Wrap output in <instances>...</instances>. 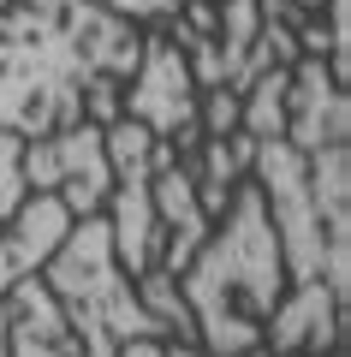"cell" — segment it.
Returning <instances> with one entry per match:
<instances>
[{
	"mask_svg": "<svg viewBox=\"0 0 351 357\" xmlns=\"http://www.w3.org/2000/svg\"><path fill=\"white\" fill-rule=\"evenodd\" d=\"M143 30L96 0H0V131L54 137L96 84L137 72Z\"/></svg>",
	"mask_w": 351,
	"mask_h": 357,
	"instance_id": "6da1fadb",
	"label": "cell"
},
{
	"mask_svg": "<svg viewBox=\"0 0 351 357\" xmlns=\"http://www.w3.org/2000/svg\"><path fill=\"white\" fill-rule=\"evenodd\" d=\"M179 298L209 357H244L262 345V321L286 298V262H280V238L268 227L256 178H239L226 203V227L209 232L191 268L179 274Z\"/></svg>",
	"mask_w": 351,
	"mask_h": 357,
	"instance_id": "7a4b0ae2",
	"label": "cell"
},
{
	"mask_svg": "<svg viewBox=\"0 0 351 357\" xmlns=\"http://www.w3.org/2000/svg\"><path fill=\"white\" fill-rule=\"evenodd\" d=\"M36 274L54 292L60 316L72 321L84 357H113L126 340H167V328L137 304V286H131V274L113 256L107 215L72 220V232L54 244V256Z\"/></svg>",
	"mask_w": 351,
	"mask_h": 357,
	"instance_id": "3957f363",
	"label": "cell"
},
{
	"mask_svg": "<svg viewBox=\"0 0 351 357\" xmlns=\"http://www.w3.org/2000/svg\"><path fill=\"white\" fill-rule=\"evenodd\" d=\"M24 191H54L72 220L101 215L113 191V167H107V143H101V126L77 119V126L54 131V137H30L24 143Z\"/></svg>",
	"mask_w": 351,
	"mask_h": 357,
	"instance_id": "277c9868",
	"label": "cell"
},
{
	"mask_svg": "<svg viewBox=\"0 0 351 357\" xmlns=\"http://www.w3.org/2000/svg\"><path fill=\"white\" fill-rule=\"evenodd\" d=\"M197 102H202V89H197V77H191L179 42L155 24L149 36H143L137 72L119 84V114L137 119L149 137L173 143V137H185V131H202L197 126Z\"/></svg>",
	"mask_w": 351,
	"mask_h": 357,
	"instance_id": "5b68a950",
	"label": "cell"
},
{
	"mask_svg": "<svg viewBox=\"0 0 351 357\" xmlns=\"http://www.w3.org/2000/svg\"><path fill=\"white\" fill-rule=\"evenodd\" d=\"M286 143L298 155L351 143V96L345 84H334L327 60H315V54H298L286 72Z\"/></svg>",
	"mask_w": 351,
	"mask_h": 357,
	"instance_id": "8992f818",
	"label": "cell"
},
{
	"mask_svg": "<svg viewBox=\"0 0 351 357\" xmlns=\"http://www.w3.org/2000/svg\"><path fill=\"white\" fill-rule=\"evenodd\" d=\"M66 232H72V208L54 191H30L24 208L0 227V357H6V292L48 262Z\"/></svg>",
	"mask_w": 351,
	"mask_h": 357,
	"instance_id": "52a82bcc",
	"label": "cell"
},
{
	"mask_svg": "<svg viewBox=\"0 0 351 357\" xmlns=\"http://www.w3.org/2000/svg\"><path fill=\"white\" fill-rule=\"evenodd\" d=\"M339 333H345V304H334L322 280L315 286H292V298H280L274 316L262 321V351L268 357H322V351H339Z\"/></svg>",
	"mask_w": 351,
	"mask_h": 357,
	"instance_id": "ba28073f",
	"label": "cell"
},
{
	"mask_svg": "<svg viewBox=\"0 0 351 357\" xmlns=\"http://www.w3.org/2000/svg\"><path fill=\"white\" fill-rule=\"evenodd\" d=\"M6 357H84L72 321L60 316L42 274H24L6 292Z\"/></svg>",
	"mask_w": 351,
	"mask_h": 357,
	"instance_id": "9c48e42d",
	"label": "cell"
},
{
	"mask_svg": "<svg viewBox=\"0 0 351 357\" xmlns=\"http://www.w3.org/2000/svg\"><path fill=\"white\" fill-rule=\"evenodd\" d=\"M251 161H256V137H244V131H232V137H202L197 149V208L209 220L226 215V203H232V191H239V178H251Z\"/></svg>",
	"mask_w": 351,
	"mask_h": 357,
	"instance_id": "30bf717a",
	"label": "cell"
},
{
	"mask_svg": "<svg viewBox=\"0 0 351 357\" xmlns=\"http://www.w3.org/2000/svg\"><path fill=\"white\" fill-rule=\"evenodd\" d=\"M286 72H256L251 89L239 96V131L244 137H256V143L286 137Z\"/></svg>",
	"mask_w": 351,
	"mask_h": 357,
	"instance_id": "8fae6325",
	"label": "cell"
},
{
	"mask_svg": "<svg viewBox=\"0 0 351 357\" xmlns=\"http://www.w3.org/2000/svg\"><path fill=\"white\" fill-rule=\"evenodd\" d=\"M24 137H13V131H0V227H6V220L18 215V208H24Z\"/></svg>",
	"mask_w": 351,
	"mask_h": 357,
	"instance_id": "7c38bea8",
	"label": "cell"
},
{
	"mask_svg": "<svg viewBox=\"0 0 351 357\" xmlns=\"http://www.w3.org/2000/svg\"><path fill=\"white\" fill-rule=\"evenodd\" d=\"M113 357H167V340H126Z\"/></svg>",
	"mask_w": 351,
	"mask_h": 357,
	"instance_id": "4fadbf2b",
	"label": "cell"
},
{
	"mask_svg": "<svg viewBox=\"0 0 351 357\" xmlns=\"http://www.w3.org/2000/svg\"><path fill=\"white\" fill-rule=\"evenodd\" d=\"M167 357H209L202 345H179V340H167Z\"/></svg>",
	"mask_w": 351,
	"mask_h": 357,
	"instance_id": "5bb4252c",
	"label": "cell"
},
{
	"mask_svg": "<svg viewBox=\"0 0 351 357\" xmlns=\"http://www.w3.org/2000/svg\"><path fill=\"white\" fill-rule=\"evenodd\" d=\"M292 6H298V13H322L327 0H292Z\"/></svg>",
	"mask_w": 351,
	"mask_h": 357,
	"instance_id": "9a60e30c",
	"label": "cell"
},
{
	"mask_svg": "<svg viewBox=\"0 0 351 357\" xmlns=\"http://www.w3.org/2000/svg\"><path fill=\"white\" fill-rule=\"evenodd\" d=\"M214 6H221V0H214Z\"/></svg>",
	"mask_w": 351,
	"mask_h": 357,
	"instance_id": "2e32d148",
	"label": "cell"
}]
</instances>
